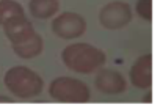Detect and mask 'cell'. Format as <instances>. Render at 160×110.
<instances>
[{
	"label": "cell",
	"mask_w": 160,
	"mask_h": 110,
	"mask_svg": "<svg viewBox=\"0 0 160 110\" xmlns=\"http://www.w3.org/2000/svg\"><path fill=\"white\" fill-rule=\"evenodd\" d=\"M61 60L69 71L78 74H91L105 65L107 55L102 49L93 44L77 43V44L66 46L63 49Z\"/></svg>",
	"instance_id": "1"
},
{
	"label": "cell",
	"mask_w": 160,
	"mask_h": 110,
	"mask_svg": "<svg viewBox=\"0 0 160 110\" xmlns=\"http://www.w3.org/2000/svg\"><path fill=\"white\" fill-rule=\"evenodd\" d=\"M3 83L13 96H18L21 99H32L41 94L44 88L42 77L27 66L10 68L5 74Z\"/></svg>",
	"instance_id": "2"
},
{
	"label": "cell",
	"mask_w": 160,
	"mask_h": 110,
	"mask_svg": "<svg viewBox=\"0 0 160 110\" xmlns=\"http://www.w3.org/2000/svg\"><path fill=\"white\" fill-rule=\"evenodd\" d=\"M49 94L53 101L68 104H83L91 99L88 85L80 79H74L69 76L53 79L49 85Z\"/></svg>",
	"instance_id": "3"
},
{
	"label": "cell",
	"mask_w": 160,
	"mask_h": 110,
	"mask_svg": "<svg viewBox=\"0 0 160 110\" xmlns=\"http://www.w3.org/2000/svg\"><path fill=\"white\" fill-rule=\"evenodd\" d=\"M52 32L61 39H75L87 32V21L78 13L64 11L52 21Z\"/></svg>",
	"instance_id": "4"
},
{
	"label": "cell",
	"mask_w": 160,
	"mask_h": 110,
	"mask_svg": "<svg viewBox=\"0 0 160 110\" xmlns=\"http://www.w3.org/2000/svg\"><path fill=\"white\" fill-rule=\"evenodd\" d=\"M132 7L126 2H110L99 11V22L107 30H119L130 24Z\"/></svg>",
	"instance_id": "5"
},
{
	"label": "cell",
	"mask_w": 160,
	"mask_h": 110,
	"mask_svg": "<svg viewBox=\"0 0 160 110\" xmlns=\"http://www.w3.org/2000/svg\"><path fill=\"white\" fill-rule=\"evenodd\" d=\"M98 76L94 79V85L98 91L102 94H121L127 88V82L124 76L115 69H98Z\"/></svg>",
	"instance_id": "6"
},
{
	"label": "cell",
	"mask_w": 160,
	"mask_h": 110,
	"mask_svg": "<svg viewBox=\"0 0 160 110\" xmlns=\"http://www.w3.org/2000/svg\"><path fill=\"white\" fill-rule=\"evenodd\" d=\"M130 82L133 86L141 90H149L152 86V55H141L130 68Z\"/></svg>",
	"instance_id": "7"
},
{
	"label": "cell",
	"mask_w": 160,
	"mask_h": 110,
	"mask_svg": "<svg viewBox=\"0 0 160 110\" xmlns=\"http://www.w3.org/2000/svg\"><path fill=\"white\" fill-rule=\"evenodd\" d=\"M3 33L5 36L10 39L11 44H16L28 36H32L36 30L33 27V24L27 19V16H16L8 19L3 25Z\"/></svg>",
	"instance_id": "8"
},
{
	"label": "cell",
	"mask_w": 160,
	"mask_h": 110,
	"mask_svg": "<svg viewBox=\"0 0 160 110\" xmlns=\"http://www.w3.org/2000/svg\"><path fill=\"white\" fill-rule=\"evenodd\" d=\"M44 49V41H42V36L39 33H33L32 36L13 44V50L14 54L19 57V58H24V60H30V58H35L38 57Z\"/></svg>",
	"instance_id": "9"
},
{
	"label": "cell",
	"mask_w": 160,
	"mask_h": 110,
	"mask_svg": "<svg viewBox=\"0 0 160 110\" xmlns=\"http://www.w3.org/2000/svg\"><path fill=\"white\" fill-rule=\"evenodd\" d=\"M60 10L58 0H30L28 2V11L35 19L46 21L53 18Z\"/></svg>",
	"instance_id": "10"
},
{
	"label": "cell",
	"mask_w": 160,
	"mask_h": 110,
	"mask_svg": "<svg viewBox=\"0 0 160 110\" xmlns=\"http://www.w3.org/2000/svg\"><path fill=\"white\" fill-rule=\"evenodd\" d=\"M16 16H25L22 5L16 0H0V25Z\"/></svg>",
	"instance_id": "11"
},
{
	"label": "cell",
	"mask_w": 160,
	"mask_h": 110,
	"mask_svg": "<svg viewBox=\"0 0 160 110\" xmlns=\"http://www.w3.org/2000/svg\"><path fill=\"white\" fill-rule=\"evenodd\" d=\"M135 11L143 21L151 22L152 21V0H137Z\"/></svg>",
	"instance_id": "12"
},
{
	"label": "cell",
	"mask_w": 160,
	"mask_h": 110,
	"mask_svg": "<svg viewBox=\"0 0 160 110\" xmlns=\"http://www.w3.org/2000/svg\"><path fill=\"white\" fill-rule=\"evenodd\" d=\"M0 102H11L10 97H3V96H0Z\"/></svg>",
	"instance_id": "13"
}]
</instances>
